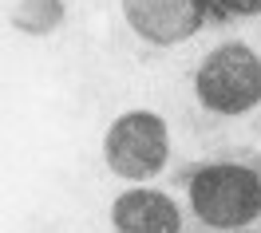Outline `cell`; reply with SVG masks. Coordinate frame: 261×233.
I'll return each instance as SVG.
<instances>
[{"instance_id": "52a82bcc", "label": "cell", "mask_w": 261, "mask_h": 233, "mask_svg": "<svg viewBox=\"0 0 261 233\" xmlns=\"http://www.w3.org/2000/svg\"><path fill=\"white\" fill-rule=\"evenodd\" d=\"M210 8L226 20H257L261 0H210Z\"/></svg>"}, {"instance_id": "5b68a950", "label": "cell", "mask_w": 261, "mask_h": 233, "mask_svg": "<svg viewBox=\"0 0 261 233\" xmlns=\"http://www.w3.org/2000/svg\"><path fill=\"white\" fill-rule=\"evenodd\" d=\"M111 233H186V210L159 186H127L107 210Z\"/></svg>"}, {"instance_id": "7a4b0ae2", "label": "cell", "mask_w": 261, "mask_h": 233, "mask_svg": "<svg viewBox=\"0 0 261 233\" xmlns=\"http://www.w3.org/2000/svg\"><path fill=\"white\" fill-rule=\"evenodd\" d=\"M194 103L214 119H245L261 107V51L245 40H222L190 75Z\"/></svg>"}, {"instance_id": "277c9868", "label": "cell", "mask_w": 261, "mask_h": 233, "mask_svg": "<svg viewBox=\"0 0 261 233\" xmlns=\"http://www.w3.org/2000/svg\"><path fill=\"white\" fill-rule=\"evenodd\" d=\"M119 12L139 44L166 51L190 44L206 28L214 8L210 0H119Z\"/></svg>"}, {"instance_id": "3957f363", "label": "cell", "mask_w": 261, "mask_h": 233, "mask_svg": "<svg viewBox=\"0 0 261 233\" xmlns=\"http://www.w3.org/2000/svg\"><path fill=\"white\" fill-rule=\"evenodd\" d=\"M103 166L127 186H154L170 166V123L150 107H127L103 131Z\"/></svg>"}, {"instance_id": "6da1fadb", "label": "cell", "mask_w": 261, "mask_h": 233, "mask_svg": "<svg viewBox=\"0 0 261 233\" xmlns=\"http://www.w3.org/2000/svg\"><path fill=\"white\" fill-rule=\"evenodd\" d=\"M182 201L202 229L238 233L261 221V170L238 158H214L186 174Z\"/></svg>"}, {"instance_id": "8992f818", "label": "cell", "mask_w": 261, "mask_h": 233, "mask_svg": "<svg viewBox=\"0 0 261 233\" xmlns=\"http://www.w3.org/2000/svg\"><path fill=\"white\" fill-rule=\"evenodd\" d=\"M12 24L28 36H48L64 24V0H16Z\"/></svg>"}, {"instance_id": "ba28073f", "label": "cell", "mask_w": 261, "mask_h": 233, "mask_svg": "<svg viewBox=\"0 0 261 233\" xmlns=\"http://www.w3.org/2000/svg\"><path fill=\"white\" fill-rule=\"evenodd\" d=\"M238 233H261V229H257V225H253V229H238Z\"/></svg>"}]
</instances>
